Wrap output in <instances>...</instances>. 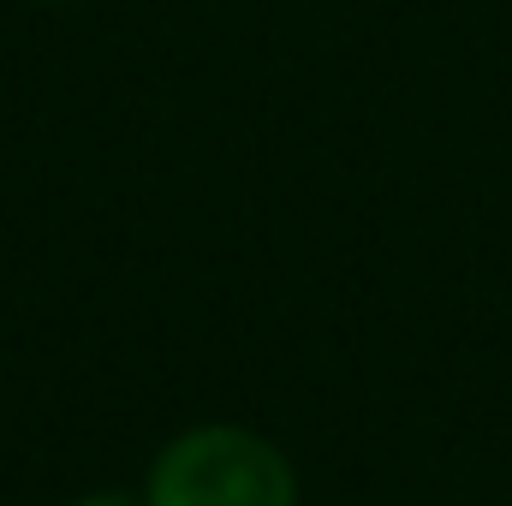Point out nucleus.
<instances>
[{
    "label": "nucleus",
    "mask_w": 512,
    "mask_h": 506,
    "mask_svg": "<svg viewBox=\"0 0 512 506\" xmlns=\"http://www.w3.org/2000/svg\"><path fill=\"white\" fill-rule=\"evenodd\" d=\"M143 501L149 506H298L304 483L292 453L233 417H203L173 429L155 459L143 465Z\"/></svg>",
    "instance_id": "f257e3e1"
},
{
    "label": "nucleus",
    "mask_w": 512,
    "mask_h": 506,
    "mask_svg": "<svg viewBox=\"0 0 512 506\" xmlns=\"http://www.w3.org/2000/svg\"><path fill=\"white\" fill-rule=\"evenodd\" d=\"M66 506H149V501H143V489H120V483H102V489H84V495H72Z\"/></svg>",
    "instance_id": "f03ea898"
},
{
    "label": "nucleus",
    "mask_w": 512,
    "mask_h": 506,
    "mask_svg": "<svg viewBox=\"0 0 512 506\" xmlns=\"http://www.w3.org/2000/svg\"><path fill=\"white\" fill-rule=\"evenodd\" d=\"M30 6H84V0H30Z\"/></svg>",
    "instance_id": "7ed1b4c3"
}]
</instances>
